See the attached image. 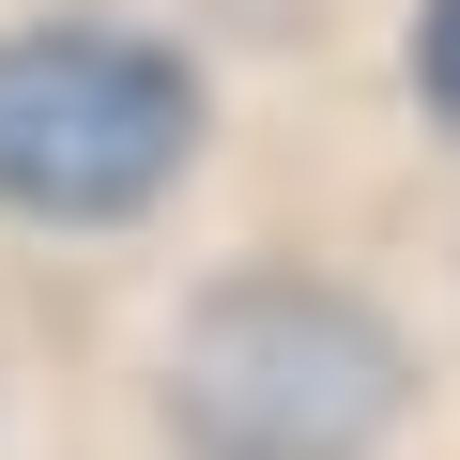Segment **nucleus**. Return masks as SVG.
<instances>
[{"instance_id":"7ed1b4c3","label":"nucleus","mask_w":460,"mask_h":460,"mask_svg":"<svg viewBox=\"0 0 460 460\" xmlns=\"http://www.w3.org/2000/svg\"><path fill=\"white\" fill-rule=\"evenodd\" d=\"M414 93L460 123V0H429V16H414Z\"/></svg>"},{"instance_id":"f257e3e1","label":"nucleus","mask_w":460,"mask_h":460,"mask_svg":"<svg viewBox=\"0 0 460 460\" xmlns=\"http://www.w3.org/2000/svg\"><path fill=\"white\" fill-rule=\"evenodd\" d=\"M184 460H368L399 429V338L338 277H215L169 338Z\"/></svg>"},{"instance_id":"f03ea898","label":"nucleus","mask_w":460,"mask_h":460,"mask_svg":"<svg viewBox=\"0 0 460 460\" xmlns=\"http://www.w3.org/2000/svg\"><path fill=\"white\" fill-rule=\"evenodd\" d=\"M184 154H199V77L169 47L93 31V16L0 31V199L16 215H62V230L138 215Z\"/></svg>"}]
</instances>
